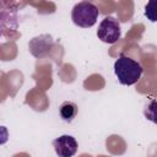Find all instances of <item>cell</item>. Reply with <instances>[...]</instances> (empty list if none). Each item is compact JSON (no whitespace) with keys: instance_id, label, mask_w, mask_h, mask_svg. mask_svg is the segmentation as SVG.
<instances>
[{"instance_id":"6da1fadb","label":"cell","mask_w":157,"mask_h":157,"mask_svg":"<svg viewBox=\"0 0 157 157\" xmlns=\"http://www.w3.org/2000/svg\"><path fill=\"white\" fill-rule=\"evenodd\" d=\"M144 72L142 66L136 60L121 54L114 63V74L121 85L131 86L136 83Z\"/></svg>"},{"instance_id":"7a4b0ae2","label":"cell","mask_w":157,"mask_h":157,"mask_svg":"<svg viewBox=\"0 0 157 157\" xmlns=\"http://www.w3.org/2000/svg\"><path fill=\"white\" fill-rule=\"evenodd\" d=\"M98 15L99 11L94 4L90 1H81L74 6L71 12V18L76 26L82 28H88L97 22Z\"/></svg>"},{"instance_id":"3957f363","label":"cell","mask_w":157,"mask_h":157,"mask_svg":"<svg viewBox=\"0 0 157 157\" xmlns=\"http://www.w3.org/2000/svg\"><path fill=\"white\" fill-rule=\"evenodd\" d=\"M97 37L104 43L113 44L120 38V25L119 21L112 16L104 17L97 29Z\"/></svg>"},{"instance_id":"277c9868","label":"cell","mask_w":157,"mask_h":157,"mask_svg":"<svg viewBox=\"0 0 157 157\" xmlns=\"http://www.w3.org/2000/svg\"><path fill=\"white\" fill-rule=\"evenodd\" d=\"M53 147L59 157H72L77 151V141L71 135H61L53 141Z\"/></svg>"},{"instance_id":"5b68a950","label":"cell","mask_w":157,"mask_h":157,"mask_svg":"<svg viewBox=\"0 0 157 157\" xmlns=\"http://www.w3.org/2000/svg\"><path fill=\"white\" fill-rule=\"evenodd\" d=\"M53 47V39L50 36L43 34L39 37H34L29 42V50L36 58H43L48 54V52Z\"/></svg>"},{"instance_id":"8992f818","label":"cell","mask_w":157,"mask_h":157,"mask_svg":"<svg viewBox=\"0 0 157 157\" xmlns=\"http://www.w3.org/2000/svg\"><path fill=\"white\" fill-rule=\"evenodd\" d=\"M77 112H78V108H77L76 103L70 102V101H65L64 103H61V105L59 108V113H60L61 119L64 121H67V123H71L76 118Z\"/></svg>"},{"instance_id":"52a82bcc","label":"cell","mask_w":157,"mask_h":157,"mask_svg":"<svg viewBox=\"0 0 157 157\" xmlns=\"http://www.w3.org/2000/svg\"><path fill=\"white\" fill-rule=\"evenodd\" d=\"M9 140V131L5 126H0V145H4Z\"/></svg>"}]
</instances>
